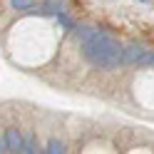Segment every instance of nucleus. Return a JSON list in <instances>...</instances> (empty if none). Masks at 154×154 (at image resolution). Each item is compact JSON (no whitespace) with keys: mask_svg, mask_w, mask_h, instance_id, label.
<instances>
[{"mask_svg":"<svg viewBox=\"0 0 154 154\" xmlns=\"http://www.w3.org/2000/svg\"><path fill=\"white\" fill-rule=\"evenodd\" d=\"M82 47H85V57L100 70H114L122 62V45L102 30H97L87 42H82Z\"/></svg>","mask_w":154,"mask_h":154,"instance_id":"obj_1","label":"nucleus"},{"mask_svg":"<svg viewBox=\"0 0 154 154\" xmlns=\"http://www.w3.org/2000/svg\"><path fill=\"white\" fill-rule=\"evenodd\" d=\"M5 144H8V152H23L25 147V137H23V132L20 129H5Z\"/></svg>","mask_w":154,"mask_h":154,"instance_id":"obj_2","label":"nucleus"},{"mask_svg":"<svg viewBox=\"0 0 154 154\" xmlns=\"http://www.w3.org/2000/svg\"><path fill=\"white\" fill-rule=\"evenodd\" d=\"M144 55H147V50H144L142 45H137V42L122 47V62H142Z\"/></svg>","mask_w":154,"mask_h":154,"instance_id":"obj_3","label":"nucleus"},{"mask_svg":"<svg viewBox=\"0 0 154 154\" xmlns=\"http://www.w3.org/2000/svg\"><path fill=\"white\" fill-rule=\"evenodd\" d=\"M94 32H97V27H92V25H80V27H75V35H77V40H80V42H87Z\"/></svg>","mask_w":154,"mask_h":154,"instance_id":"obj_4","label":"nucleus"},{"mask_svg":"<svg viewBox=\"0 0 154 154\" xmlns=\"http://www.w3.org/2000/svg\"><path fill=\"white\" fill-rule=\"evenodd\" d=\"M45 152H47V154H62V152H65V144H62L60 139H50Z\"/></svg>","mask_w":154,"mask_h":154,"instance_id":"obj_5","label":"nucleus"},{"mask_svg":"<svg viewBox=\"0 0 154 154\" xmlns=\"http://www.w3.org/2000/svg\"><path fill=\"white\" fill-rule=\"evenodd\" d=\"M60 10H62L60 0H47V3H45V13H60Z\"/></svg>","mask_w":154,"mask_h":154,"instance_id":"obj_6","label":"nucleus"},{"mask_svg":"<svg viewBox=\"0 0 154 154\" xmlns=\"http://www.w3.org/2000/svg\"><path fill=\"white\" fill-rule=\"evenodd\" d=\"M35 0H10V5L15 8V10H27V8H32Z\"/></svg>","mask_w":154,"mask_h":154,"instance_id":"obj_7","label":"nucleus"},{"mask_svg":"<svg viewBox=\"0 0 154 154\" xmlns=\"http://www.w3.org/2000/svg\"><path fill=\"white\" fill-rule=\"evenodd\" d=\"M23 152H25V154L37 152V149H35V139H32V134H27V137H25V147H23Z\"/></svg>","mask_w":154,"mask_h":154,"instance_id":"obj_8","label":"nucleus"},{"mask_svg":"<svg viewBox=\"0 0 154 154\" xmlns=\"http://www.w3.org/2000/svg\"><path fill=\"white\" fill-rule=\"evenodd\" d=\"M152 62H154V55H152Z\"/></svg>","mask_w":154,"mask_h":154,"instance_id":"obj_9","label":"nucleus"}]
</instances>
